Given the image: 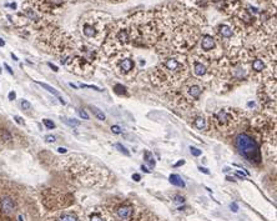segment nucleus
Returning a JSON list of instances; mask_svg holds the SVG:
<instances>
[{"label":"nucleus","mask_w":277,"mask_h":221,"mask_svg":"<svg viewBox=\"0 0 277 221\" xmlns=\"http://www.w3.org/2000/svg\"><path fill=\"white\" fill-rule=\"evenodd\" d=\"M226 58H221L213 65L212 80L216 81L218 93L230 91L236 85L252 79L251 61L253 53L247 49H231Z\"/></svg>","instance_id":"obj_1"},{"label":"nucleus","mask_w":277,"mask_h":221,"mask_svg":"<svg viewBox=\"0 0 277 221\" xmlns=\"http://www.w3.org/2000/svg\"><path fill=\"white\" fill-rule=\"evenodd\" d=\"M190 76V66L187 58L181 53H169L150 71L151 84L166 91L167 94L176 90Z\"/></svg>","instance_id":"obj_2"},{"label":"nucleus","mask_w":277,"mask_h":221,"mask_svg":"<svg viewBox=\"0 0 277 221\" xmlns=\"http://www.w3.org/2000/svg\"><path fill=\"white\" fill-rule=\"evenodd\" d=\"M207 84L208 82L204 80L189 76L176 90L169 93V95L171 96V100L176 106L181 109H189L192 106L194 103L200 99V96L207 88Z\"/></svg>","instance_id":"obj_3"},{"label":"nucleus","mask_w":277,"mask_h":221,"mask_svg":"<svg viewBox=\"0 0 277 221\" xmlns=\"http://www.w3.org/2000/svg\"><path fill=\"white\" fill-rule=\"evenodd\" d=\"M246 114L236 108H222L210 116V125L220 134L234 133L245 119Z\"/></svg>","instance_id":"obj_4"},{"label":"nucleus","mask_w":277,"mask_h":221,"mask_svg":"<svg viewBox=\"0 0 277 221\" xmlns=\"http://www.w3.org/2000/svg\"><path fill=\"white\" fill-rule=\"evenodd\" d=\"M109 64L119 77L131 80L136 74L135 60L130 50H121L109 56Z\"/></svg>","instance_id":"obj_5"},{"label":"nucleus","mask_w":277,"mask_h":221,"mask_svg":"<svg viewBox=\"0 0 277 221\" xmlns=\"http://www.w3.org/2000/svg\"><path fill=\"white\" fill-rule=\"evenodd\" d=\"M234 145L236 147V150L239 151V154L245 157L248 162L253 164V165H258L262 161V155H261V150L257 144V141L248 135L247 133H240L235 136L234 140Z\"/></svg>","instance_id":"obj_6"},{"label":"nucleus","mask_w":277,"mask_h":221,"mask_svg":"<svg viewBox=\"0 0 277 221\" xmlns=\"http://www.w3.org/2000/svg\"><path fill=\"white\" fill-rule=\"evenodd\" d=\"M187 61H189V66H190L191 71L194 74V77H197V79L204 80L206 82L212 80L215 61H210L201 54H197V55L187 59Z\"/></svg>","instance_id":"obj_7"},{"label":"nucleus","mask_w":277,"mask_h":221,"mask_svg":"<svg viewBox=\"0 0 277 221\" xmlns=\"http://www.w3.org/2000/svg\"><path fill=\"white\" fill-rule=\"evenodd\" d=\"M112 218H115L117 221H133L136 216V207L133 202L129 200H124L114 206Z\"/></svg>","instance_id":"obj_8"},{"label":"nucleus","mask_w":277,"mask_h":221,"mask_svg":"<svg viewBox=\"0 0 277 221\" xmlns=\"http://www.w3.org/2000/svg\"><path fill=\"white\" fill-rule=\"evenodd\" d=\"M85 221H114L112 214L104 206H93L84 214Z\"/></svg>","instance_id":"obj_9"},{"label":"nucleus","mask_w":277,"mask_h":221,"mask_svg":"<svg viewBox=\"0 0 277 221\" xmlns=\"http://www.w3.org/2000/svg\"><path fill=\"white\" fill-rule=\"evenodd\" d=\"M18 211L16 200L11 195H3L0 197V214L4 218L11 219Z\"/></svg>","instance_id":"obj_10"},{"label":"nucleus","mask_w":277,"mask_h":221,"mask_svg":"<svg viewBox=\"0 0 277 221\" xmlns=\"http://www.w3.org/2000/svg\"><path fill=\"white\" fill-rule=\"evenodd\" d=\"M55 221H80V216L74 211H63L55 218Z\"/></svg>","instance_id":"obj_11"},{"label":"nucleus","mask_w":277,"mask_h":221,"mask_svg":"<svg viewBox=\"0 0 277 221\" xmlns=\"http://www.w3.org/2000/svg\"><path fill=\"white\" fill-rule=\"evenodd\" d=\"M218 34L222 39H231L234 37V30L230 25L227 24H222L218 26Z\"/></svg>","instance_id":"obj_12"},{"label":"nucleus","mask_w":277,"mask_h":221,"mask_svg":"<svg viewBox=\"0 0 277 221\" xmlns=\"http://www.w3.org/2000/svg\"><path fill=\"white\" fill-rule=\"evenodd\" d=\"M37 84H39V85H40L41 88H44L45 90H48L49 93H51L53 95H55V96H56V98L59 99V101H60V103H61L63 105H65V100H64V99H63V98L60 96L59 91H56V90H55L54 88H51V86H50V85H48V84H44V82H40V81H37Z\"/></svg>","instance_id":"obj_13"},{"label":"nucleus","mask_w":277,"mask_h":221,"mask_svg":"<svg viewBox=\"0 0 277 221\" xmlns=\"http://www.w3.org/2000/svg\"><path fill=\"white\" fill-rule=\"evenodd\" d=\"M206 119L204 117V116H196L195 119H194V126L196 128V129H199V130H205V128H206Z\"/></svg>","instance_id":"obj_14"},{"label":"nucleus","mask_w":277,"mask_h":221,"mask_svg":"<svg viewBox=\"0 0 277 221\" xmlns=\"http://www.w3.org/2000/svg\"><path fill=\"white\" fill-rule=\"evenodd\" d=\"M144 157H145L146 162H149V165H150L151 167H154V166H155V160H154V156H152V154H151L149 150H145V152H144Z\"/></svg>","instance_id":"obj_15"},{"label":"nucleus","mask_w":277,"mask_h":221,"mask_svg":"<svg viewBox=\"0 0 277 221\" xmlns=\"http://www.w3.org/2000/svg\"><path fill=\"white\" fill-rule=\"evenodd\" d=\"M170 181H171V184L176 185V186H180V187H184V186H185V183L182 181V179H181L178 175H171V176H170Z\"/></svg>","instance_id":"obj_16"},{"label":"nucleus","mask_w":277,"mask_h":221,"mask_svg":"<svg viewBox=\"0 0 277 221\" xmlns=\"http://www.w3.org/2000/svg\"><path fill=\"white\" fill-rule=\"evenodd\" d=\"M91 111H93V114H94V115H95V116H96V117H98L99 120L104 121L105 119H106V117H105V114H104V112L100 110V109H98L96 106H91Z\"/></svg>","instance_id":"obj_17"},{"label":"nucleus","mask_w":277,"mask_h":221,"mask_svg":"<svg viewBox=\"0 0 277 221\" xmlns=\"http://www.w3.org/2000/svg\"><path fill=\"white\" fill-rule=\"evenodd\" d=\"M25 15H26V16H28L30 20H34V21L39 20L37 14H36V13H34L33 10H30V9H26V10H25Z\"/></svg>","instance_id":"obj_18"},{"label":"nucleus","mask_w":277,"mask_h":221,"mask_svg":"<svg viewBox=\"0 0 277 221\" xmlns=\"http://www.w3.org/2000/svg\"><path fill=\"white\" fill-rule=\"evenodd\" d=\"M42 124H44L49 130H53V129L55 128V124H54L51 120H49V119H44V120H42Z\"/></svg>","instance_id":"obj_19"},{"label":"nucleus","mask_w":277,"mask_h":221,"mask_svg":"<svg viewBox=\"0 0 277 221\" xmlns=\"http://www.w3.org/2000/svg\"><path fill=\"white\" fill-rule=\"evenodd\" d=\"M20 106H21V109L25 111H28L30 108H31V105H30V103L29 101H26V100H21L20 101Z\"/></svg>","instance_id":"obj_20"},{"label":"nucleus","mask_w":277,"mask_h":221,"mask_svg":"<svg viewBox=\"0 0 277 221\" xmlns=\"http://www.w3.org/2000/svg\"><path fill=\"white\" fill-rule=\"evenodd\" d=\"M114 89H115V91L117 93V94H125V88L122 86V85H120V84H116L115 86H114Z\"/></svg>","instance_id":"obj_21"},{"label":"nucleus","mask_w":277,"mask_h":221,"mask_svg":"<svg viewBox=\"0 0 277 221\" xmlns=\"http://www.w3.org/2000/svg\"><path fill=\"white\" fill-rule=\"evenodd\" d=\"M66 124H69V125H72V126H77V125H80V121H76L75 119H66V120H64Z\"/></svg>","instance_id":"obj_22"},{"label":"nucleus","mask_w":277,"mask_h":221,"mask_svg":"<svg viewBox=\"0 0 277 221\" xmlns=\"http://www.w3.org/2000/svg\"><path fill=\"white\" fill-rule=\"evenodd\" d=\"M191 154L194 155V156H200L201 155V150H199V149H196V147H192L191 146Z\"/></svg>","instance_id":"obj_23"},{"label":"nucleus","mask_w":277,"mask_h":221,"mask_svg":"<svg viewBox=\"0 0 277 221\" xmlns=\"http://www.w3.org/2000/svg\"><path fill=\"white\" fill-rule=\"evenodd\" d=\"M111 130H112L114 134H120V133H121V129H120V126H117V125L111 126Z\"/></svg>","instance_id":"obj_24"},{"label":"nucleus","mask_w":277,"mask_h":221,"mask_svg":"<svg viewBox=\"0 0 277 221\" xmlns=\"http://www.w3.org/2000/svg\"><path fill=\"white\" fill-rule=\"evenodd\" d=\"M79 115H80L82 119H85V120H88V119H89V115L86 114V111L82 110V109H81V110H79Z\"/></svg>","instance_id":"obj_25"},{"label":"nucleus","mask_w":277,"mask_h":221,"mask_svg":"<svg viewBox=\"0 0 277 221\" xmlns=\"http://www.w3.org/2000/svg\"><path fill=\"white\" fill-rule=\"evenodd\" d=\"M115 146L117 147V149H119V150H120V151H121V152H124V154H126V155H129V151H126V149H125V147L122 146V145H121V144H116V145H115Z\"/></svg>","instance_id":"obj_26"},{"label":"nucleus","mask_w":277,"mask_h":221,"mask_svg":"<svg viewBox=\"0 0 277 221\" xmlns=\"http://www.w3.org/2000/svg\"><path fill=\"white\" fill-rule=\"evenodd\" d=\"M45 141H46V143H54V141H55V136H54V135H48V136L45 138Z\"/></svg>","instance_id":"obj_27"},{"label":"nucleus","mask_w":277,"mask_h":221,"mask_svg":"<svg viewBox=\"0 0 277 221\" xmlns=\"http://www.w3.org/2000/svg\"><path fill=\"white\" fill-rule=\"evenodd\" d=\"M15 98H16V94H15L14 91H10V93H9V100H14Z\"/></svg>","instance_id":"obj_28"},{"label":"nucleus","mask_w":277,"mask_h":221,"mask_svg":"<svg viewBox=\"0 0 277 221\" xmlns=\"http://www.w3.org/2000/svg\"><path fill=\"white\" fill-rule=\"evenodd\" d=\"M48 65H49V66H50V68H51V69H53L54 71H59V69H58V66H55L54 64H51V63H49Z\"/></svg>","instance_id":"obj_29"},{"label":"nucleus","mask_w":277,"mask_h":221,"mask_svg":"<svg viewBox=\"0 0 277 221\" xmlns=\"http://www.w3.org/2000/svg\"><path fill=\"white\" fill-rule=\"evenodd\" d=\"M14 119H15V121H16V122H19V124H24V121H23V119H21V117H19V116H15Z\"/></svg>","instance_id":"obj_30"},{"label":"nucleus","mask_w":277,"mask_h":221,"mask_svg":"<svg viewBox=\"0 0 277 221\" xmlns=\"http://www.w3.org/2000/svg\"><path fill=\"white\" fill-rule=\"evenodd\" d=\"M4 68H5V69H6V70H8L10 74H14V73H13V70H11V68H10L8 64H4Z\"/></svg>","instance_id":"obj_31"},{"label":"nucleus","mask_w":277,"mask_h":221,"mask_svg":"<svg viewBox=\"0 0 277 221\" xmlns=\"http://www.w3.org/2000/svg\"><path fill=\"white\" fill-rule=\"evenodd\" d=\"M133 178L135 179V181H140V175H138V174H134Z\"/></svg>","instance_id":"obj_32"},{"label":"nucleus","mask_w":277,"mask_h":221,"mask_svg":"<svg viewBox=\"0 0 277 221\" xmlns=\"http://www.w3.org/2000/svg\"><path fill=\"white\" fill-rule=\"evenodd\" d=\"M58 151H59V152H61V154H64V152H66V149H64V147H59V149H58Z\"/></svg>","instance_id":"obj_33"},{"label":"nucleus","mask_w":277,"mask_h":221,"mask_svg":"<svg viewBox=\"0 0 277 221\" xmlns=\"http://www.w3.org/2000/svg\"><path fill=\"white\" fill-rule=\"evenodd\" d=\"M4 45H5V41H4L1 37H0V46H4Z\"/></svg>","instance_id":"obj_34"},{"label":"nucleus","mask_w":277,"mask_h":221,"mask_svg":"<svg viewBox=\"0 0 277 221\" xmlns=\"http://www.w3.org/2000/svg\"><path fill=\"white\" fill-rule=\"evenodd\" d=\"M141 169H142V170H144L145 173H150V170H147V169H146L145 166H141Z\"/></svg>","instance_id":"obj_35"},{"label":"nucleus","mask_w":277,"mask_h":221,"mask_svg":"<svg viewBox=\"0 0 277 221\" xmlns=\"http://www.w3.org/2000/svg\"><path fill=\"white\" fill-rule=\"evenodd\" d=\"M11 58H13V59H14V60H15V61H18V58H16V56H15V55H14V54H11Z\"/></svg>","instance_id":"obj_36"}]
</instances>
